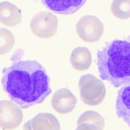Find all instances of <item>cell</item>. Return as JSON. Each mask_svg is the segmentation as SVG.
<instances>
[{"label":"cell","instance_id":"5bb4252c","mask_svg":"<svg viewBox=\"0 0 130 130\" xmlns=\"http://www.w3.org/2000/svg\"><path fill=\"white\" fill-rule=\"evenodd\" d=\"M111 8L116 18L122 20L130 18V0H113Z\"/></svg>","mask_w":130,"mask_h":130},{"label":"cell","instance_id":"3957f363","mask_svg":"<svg viewBox=\"0 0 130 130\" xmlns=\"http://www.w3.org/2000/svg\"><path fill=\"white\" fill-rule=\"evenodd\" d=\"M80 99L85 105L96 106L102 103L106 95L105 85L91 74L81 76L79 83Z\"/></svg>","mask_w":130,"mask_h":130},{"label":"cell","instance_id":"9c48e42d","mask_svg":"<svg viewBox=\"0 0 130 130\" xmlns=\"http://www.w3.org/2000/svg\"><path fill=\"white\" fill-rule=\"evenodd\" d=\"M24 130H60V124L57 118L49 113L38 114L27 122L23 126Z\"/></svg>","mask_w":130,"mask_h":130},{"label":"cell","instance_id":"52a82bcc","mask_svg":"<svg viewBox=\"0 0 130 130\" xmlns=\"http://www.w3.org/2000/svg\"><path fill=\"white\" fill-rule=\"evenodd\" d=\"M76 98L67 89H61L55 92L52 99L51 105L54 110L60 114L71 112L76 108Z\"/></svg>","mask_w":130,"mask_h":130},{"label":"cell","instance_id":"ba28073f","mask_svg":"<svg viewBox=\"0 0 130 130\" xmlns=\"http://www.w3.org/2000/svg\"><path fill=\"white\" fill-rule=\"evenodd\" d=\"M49 10L61 15L73 14L85 4L87 0H41Z\"/></svg>","mask_w":130,"mask_h":130},{"label":"cell","instance_id":"6da1fadb","mask_svg":"<svg viewBox=\"0 0 130 130\" xmlns=\"http://www.w3.org/2000/svg\"><path fill=\"white\" fill-rule=\"evenodd\" d=\"M3 74L4 91L23 108L41 103L51 93L50 78L36 61H19L4 69Z\"/></svg>","mask_w":130,"mask_h":130},{"label":"cell","instance_id":"7a4b0ae2","mask_svg":"<svg viewBox=\"0 0 130 130\" xmlns=\"http://www.w3.org/2000/svg\"><path fill=\"white\" fill-rule=\"evenodd\" d=\"M99 76L119 88L130 84V35L106 44L97 54Z\"/></svg>","mask_w":130,"mask_h":130},{"label":"cell","instance_id":"5b68a950","mask_svg":"<svg viewBox=\"0 0 130 130\" xmlns=\"http://www.w3.org/2000/svg\"><path fill=\"white\" fill-rule=\"evenodd\" d=\"M76 30L80 39L84 41L93 43L98 41L102 36L104 26L96 17L85 16L77 23Z\"/></svg>","mask_w":130,"mask_h":130},{"label":"cell","instance_id":"8992f818","mask_svg":"<svg viewBox=\"0 0 130 130\" xmlns=\"http://www.w3.org/2000/svg\"><path fill=\"white\" fill-rule=\"evenodd\" d=\"M23 114L19 106L8 100L0 102V128L13 130L22 123Z\"/></svg>","mask_w":130,"mask_h":130},{"label":"cell","instance_id":"30bf717a","mask_svg":"<svg viewBox=\"0 0 130 130\" xmlns=\"http://www.w3.org/2000/svg\"><path fill=\"white\" fill-rule=\"evenodd\" d=\"M116 109L117 117L130 127V84L123 86L118 91Z\"/></svg>","mask_w":130,"mask_h":130},{"label":"cell","instance_id":"277c9868","mask_svg":"<svg viewBox=\"0 0 130 130\" xmlns=\"http://www.w3.org/2000/svg\"><path fill=\"white\" fill-rule=\"evenodd\" d=\"M30 26L33 34L38 38H50L57 33L58 20L52 13L40 12L33 17Z\"/></svg>","mask_w":130,"mask_h":130},{"label":"cell","instance_id":"4fadbf2b","mask_svg":"<svg viewBox=\"0 0 130 130\" xmlns=\"http://www.w3.org/2000/svg\"><path fill=\"white\" fill-rule=\"evenodd\" d=\"M70 61L73 68L79 71L88 70L92 63L91 52L86 47H78L71 55Z\"/></svg>","mask_w":130,"mask_h":130},{"label":"cell","instance_id":"8fae6325","mask_svg":"<svg viewBox=\"0 0 130 130\" xmlns=\"http://www.w3.org/2000/svg\"><path fill=\"white\" fill-rule=\"evenodd\" d=\"M22 20V12L16 6L7 1L0 3L1 23L13 27L21 23Z\"/></svg>","mask_w":130,"mask_h":130},{"label":"cell","instance_id":"7c38bea8","mask_svg":"<svg viewBox=\"0 0 130 130\" xmlns=\"http://www.w3.org/2000/svg\"><path fill=\"white\" fill-rule=\"evenodd\" d=\"M104 119L101 115L93 111L85 112L77 121V130H102L104 127Z\"/></svg>","mask_w":130,"mask_h":130},{"label":"cell","instance_id":"9a60e30c","mask_svg":"<svg viewBox=\"0 0 130 130\" xmlns=\"http://www.w3.org/2000/svg\"><path fill=\"white\" fill-rule=\"evenodd\" d=\"M15 40L12 33L6 28H0V55L9 53L14 47Z\"/></svg>","mask_w":130,"mask_h":130}]
</instances>
